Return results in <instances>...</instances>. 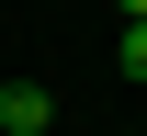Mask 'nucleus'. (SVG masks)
<instances>
[{
  "label": "nucleus",
  "instance_id": "1",
  "mask_svg": "<svg viewBox=\"0 0 147 136\" xmlns=\"http://www.w3.org/2000/svg\"><path fill=\"white\" fill-rule=\"evenodd\" d=\"M45 125H57V102L34 79H0V136H45Z\"/></svg>",
  "mask_w": 147,
  "mask_h": 136
},
{
  "label": "nucleus",
  "instance_id": "2",
  "mask_svg": "<svg viewBox=\"0 0 147 136\" xmlns=\"http://www.w3.org/2000/svg\"><path fill=\"white\" fill-rule=\"evenodd\" d=\"M125 79H147V23H125Z\"/></svg>",
  "mask_w": 147,
  "mask_h": 136
},
{
  "label": "nucleus",
  "instance_id": "3",
  "mask_svg": "<svg viewBox=\"0 0 147 136\" xmlns=\"http://www.w3.org/2000/svg\"><path fill=\"white\" fill-rule=\"evenodd\" d=\"M113 12H125V23H147V0H113Z\"/></svg>",
  "mask_w": 147,
  "mask_h": 136
}]
</instances>
